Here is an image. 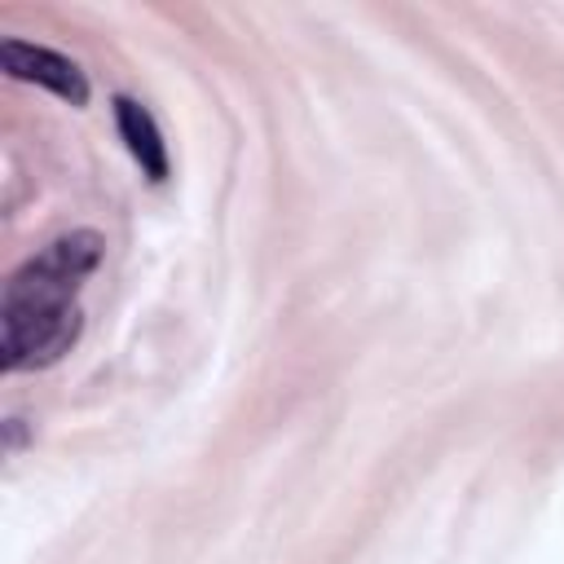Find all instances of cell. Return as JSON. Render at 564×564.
<instances>
[{
    "label": "cell",
    "mask_w": 564,
    "mask_h": 564,
    "mask_svg": "<svg viewBox=\"0 0 564 564\" xmlns=\"http://www.w3.org/2000/svg\"><path fill=\"white\" fill-rule=\"evenodd\" d=\"M115 128H119L128 154L137 159V167L150 181H163L167 176V141H163L154 115L132 97H115Z\"/></svg>",
    "instance_id": "obj_3"
},
{
    "label": "cell",
    "mask_w": 564,
    "mask_h": 564,
    "mask_svg": "<svg viewBox=\"0 0 564 564\" xmlns=\"http://www.w3.org/2000/svg\"><path fill=\"white\" fill-rule=\"evenodd\" d=\"M0 66L22 79V84H40L48 88L53 97L70 101V106H84L88 101V75L75 57L57 53V48H44V44H26V40H4L0 44Z\"/></svg>",
    "instance_id": "obj_2"
},
{
    "label": "cell",
    "mask_w": 564,
    "mask_h": 564,
    "mask_svg": "<svg viewBox=\"0 0 564 564\" xmlns=\"http://www.w3.org/2000/svg\"><path fill=\"white\" fill-rule=\"evenodd\" d=\"M106 238L97 229H70L44 242L0 295V366L4 370H44L62 361L79 330L84 313L75 304L84 278L101 264Z\"/></svg>",
    "instance_id": "obj_1"
}]
</instances>
